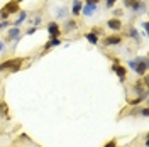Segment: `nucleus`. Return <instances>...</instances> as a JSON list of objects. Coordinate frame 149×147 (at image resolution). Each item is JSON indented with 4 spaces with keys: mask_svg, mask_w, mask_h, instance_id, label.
I'll use <instances>...</instances> for the list:
<instances>
[{
    "mask_svg": "<svg viewBox=\"0 0 149 147\" xmlns=\"http://www.w3.org/2000/svg\"><path fill=\"white\" fill-rule=\"evenodd\" d=\"M129 66L136 71L137 74H146L148 73V58H144V56H137L134 61H129Z\"/></svg>",
    "mask_w": 149,
    "mask_h": 147,
    "instance_id": "obj_1",
    "label": "nucleus"
},
{
    "mask_svg": "<svg viewBox=\"0 0 149 147\" xmlns=\"http://www.w3.org/2000/svg\"><path fill=\"white\" fill-rule=\"evenodd\" d=\"M20 66H22V59L20 58H17V59H7V61L0 63V73L7 71V69H10L12 73H15V71L20 69Z\"/></svg>",
    "mask_w": 149,
    "mask_h": 147,
    "instance_id": "obj_2",
    "label": "nucleus"
},
{
    "mask_svg": "<svg viewBox=\"0 0 149 147\" xmlns=\"http://www.w3.org/2000/svg\"><path fill=\"white\" fill-rule=\"evenodd\" d=\"M15 12H19V3H15V2L12 0V2L5 3V5L2 7V10H0V19L7 20L10 14H15Z\"/></svg>",
    "mask_w": 149,
    "mask_h": 147,
    "instance_id": "obj_3",
    "label": "nucleus"
},
{
    "mask_svg": "<svg viewBox=\"0 0 149 147\" xmlns=\"http://www.w3.org/2000/svg\"><path fill=\"white\" fill-rule=\"evenodd\" d=\"M122 42V37L120 36H109L103 39V44L105 46H117V44H120Z\"/></svg>",
    "mask_w": 149,
    "mask_h": 147,
    "instance_id": "obj_4",
    "label": "nucleus"
},
{
    "mask_svg": "<svg viewBox=\"0 0 149 147\" xmlns=\"http://www.w3.org/2000/svg\"><path fill=\"white\" fill-rule=\"evenodd\" d=\"M112 69L117 73V76H119V80H120V81H124V80H125V76H127V69H125L124 66H120V64H113V66H112Z\"/></svg>",
    "mask_w": 149,
    "mask_h": 147,
    "instance_id": "obj_5",
    "label": "nucleus"
},
{
    "mask_svg": "<svg viewBox=\"0 0 149 147\" xmlns=\"http://www.w3.org/2000/svg\"><path fill=\"white\" fill-rule=\"evenodd\" d=\"M47 32H49V36L51 37H59V26L56 24V22H49L47 24Z\"/></svg>",
    "mask_w": 149,
    "mask_h": 147,
    "instance_id": "obj_6",
    "label": "nucleus"
},
{
    "mask_svg": "<svg viewBox=\"0 0 149 147\" xmlns=\"http://www.w3.org/2000/svg\"><path fill=\"white\" fill-rule=\"evenodd\" d=\"M107 27L112 29V31H120L122 29L120 19H109V20H107Z\"/></svg>",
    "mask_w": 149,
    "mask_h": 147,
    "instance_id": "obj_7",
    "label": "nucleus"
},
{
    "mask_svg": "<svg viewBox=\"0 0 149 147\" xmlns=\"http://www.w3.org/2000/svg\"><path fill=\"white\" fill-rule=\"evenodd\" d=\"M97 7H98V3H86L85 7H81V10H83V15H86V17L93 15V12H97Z\"/></svg>",
    "mask_w": 149,
    "mask_h": 147,
    "instance_id": "obj_8",
    "label": "nucleus"
},
{
    "mask_svg": "<svg viewBox=\"0 0 149 147\" xmlns=\"http://www.w3.org/2000/svg\"><path fill=\"white\" fill-rule=\"evenodd\" d=\"M130 9L134 10L136 14H139V12H146V3H144L142 0H136V3H134Z\"/></svg>",
    "mask_w": 149,
    "mask_h": 147,
    "instance_id": "obj_9",
    "label": "nucleus"
},
{
    "mask_svg": "<svg viewBox=\"0 0 149 147\" xmlns=\"http://www.w3.org/2000/svg\"><path fill=\"white\" fill-rule=\"evenodd\" d=\"M81 7H83L81 0H73V15H80V12H81Z\"/></svg>",
    "mask_w": 149,
    "mask_h": 147,
    "instance_id": "obj_10",
    "label": "nucleus"
},
{
    "mask_svg": "<svg viewBox=\"0 0 149 147\" xmlns=\"http://www.w3.org/2000/svg\"><path fill=\"white\" fill-rule=\"evenodd\" d=\"M85 37H86V41L90 44H97L98 42V34H95V32H88V34H85Z\"/></svg>",
    "mask_w": 149,
    "mask_h": 147,
    "instance_id": "obj_11",
    "label": "nucleus"
},
{
    "mask_svg": "<svg viewBox=\"0 0 149 147\" xmlns=\"http://www.w3.org/2000/svg\"><path fill=\"white\" fill-rule=\"evenodd\" d=\"M19 34H20V29L14 26V27L9 31V37H7V39H9V41L10 39H15V37H19Z\"/></svg>",
    "mask_w": 149,
    "mask_h": 147,
    "instance_id": "obj_12",
    "label": "nucleus"
},
{
    "mask_svg": "<svg viewBox=\"0 0 149 147\" xmlns=\"http://www.w3.org/2000/svg\"><path fill=\"white\" fill-rule=\"evenodd\" d=\"M59 44H61V41H59V37H51V41H49V42H47L46 46V49H49V47H54V46H59Z\"/></svg>",
    "mask_w": 149,
    "mask_h": 147,
    "instance_id": "obj_13",
    "label": "nucleus"
},
{
    "mask_svg": "<svg viewBox=\"0 0 149 147\" xmlns=\"http://www.w3.org/2000/svg\"><path fill=\"white\" fill-rule=\"evenodd\" d=\"M26 17H27V14H26V12H19V17H17V20L14 22V26H15V27H19V26L24 22V19H26Z\"/></svg>",
    "mask_w": 149,
    "mask_h": 147,
    "instance_id": "obj_14",
    "label": "nucleus"
},
{
    "mask_svg": "<svg viewBox=\"0 0 149 147\" xmlns=\"http://www.w3.org/2000/svg\"><path fill=\"white\" fill-rule=\"evenodd\" d=\"M129 34H130L132 37H134L136 41H141V36H139V32H137V31H136L134 27H130V29H129Z\"/></svg>",
    "mask_w": 149,
    "mask_h": 147,
    "instance_id": "obj_15",
    "label": "nucleus"
},
{
    "mask_svg": "<svg viewBox=\"0 0 149 147\" xmlns=\"http://www.w3.org/2000/svg\"><path fill=\"white\" fill-rule=\"evenodd\" d=\"M66 29H68V31H74V29H76V22H74V20H68V22H66Z\"/></svg>",
    "mask_w": 149,
    "mask_h": 147,
    "instance_id": "obj_16",
    "label": "nucleus"
},
{
    "mask_svg": "<svg viewBox=\"0 0 149 147\" xmlns=\"http://www.w3.org/2000/svg\"><path fill=\"white\" fill-rule=\"evenodd\" d=\"M0 115H7V103H0Z\"/></svg>",
    "mask_w": 149,
    "mask_h": 147,
    "instance_id": "obj_17",
    "label": "nucleus"
},
{
    "mask_svg": "<svg viewBox=\"0 0 149 147\" xmlns=\"http://www.w3.org/2000/svg\"><path fill=\"white\" fill-rule=\"evenodd\" d=\"M134 3H136V0H124V5L125 7H132Z\"/></svg>",
    "mask_w": 149,
    "mask_h": 147,
    "instance_id": "obj_18",
    "label": "nucleus"
},
{
    "mask_svg": "<svg viewBox=\"0 0 149 147\" xmlns=\"http://www.w3.org/2000/svg\"><path fill=\"white\" fill-rule=\"evenodd\" d=\"M115 2H117V0H105V5L110 9V7H113V5H115Z\"/></svg>",
    "mask_w": 149,
    "mask_h": 147,
    "instance_id": "obj_19",
    "label": "nucleus"
},
{
    "mask_svg": "<svg viewBox=\"0 0 149 147\" xmlns=\"http://www.w3.org/2000/svg\"><path fill=\"white\" fill-rule=\"evenodd\" d=\"M103 147H117V142L115 140H110V142H107Z\"/></svg>",
    "mask_w": 149,
    "mask_h": 147,
    "instance_id": "obj_20",
    "label": "nucleus"
},
{
    "mask_svg": "<svg viewBox=\"0 0 149 147\" xmlns=\"http://www.w3.org/2000/svg\"><path fill=\"white\" fill-rule=\"evenodd\" d=\"M7 26H9V22H0V31H2V29H5Z\"/></svg>",
    "mask_w": 149,
    "mask_h": 147,
    "instance_id": "obj_21",
    "label": "nucleus"
},
{
    "mask_svg": "<svg viewBox=\"0 0 149 147\" xmlns=\"http://www.w3.org/2000/svg\"><path fill=\"white\" fill-rule=\"evenodd\" d=\"M36 31H37L36 27H31V29H29V31H27V34H29V36H31V34H34V32H36Z\"/></svg>",
    "mask_w": 149,
    "mask_h": 147,
    "instance_id": "obj_22",
    "label": "nucleus"
},
{
    "mask_svg": "<svg viewBox=\"0 0 149 147\" xmlns=\"http://www.w3.org/2000/svg\"><path fill=\"white\" fill-rule=\"evenodd\" d=\"M141 113H142V115H144V117H148V115H149V110H148V108H144V110L141 112Z\"/></svg>",
    "mask_w": 149,
    "mask_h": 147,
    "instance_id": "obj_23",
    "label": "nucleus"
},
{
    "mask_svg": "<svg viewBox=\"0 0 149 147\" xmlns=\"http://www.w3.org/2000/svg\"><path fill=\"white\" fill-rule=\"evenodd\" d=\"M86 3H98V0H85Z\"/></svg>",
    "mask_w": 149,
    "mask_h": 147,
    "instance_id": "obj_24",
    "label": "nucleus"
},
{
    "mask_svg": "<svg viewBox=\"0 0 149 147\" xmlns=\"http://www.w3.org/2000/svg\"><path fill=\"white\" fill-rule=\"evenodd\" d=\"M3 51V42H0V53Z\"/></svg>",
    "mask_w": 149,
    "mask_h": 147,
    "instance_id": "obj_25",
    "label": "nucleus"
},
{
    "mask_svg": "<svg viewBox=\"0 0 149 147\" xmlns=\"http://www.w3.org/2000/svg\"><path fill=\"white\" fill-rule=\"evenodd\" d=\"M14 2H15V3H20V2H22V0H14Z\"/></svg>",
    "mask_w": 149,
    "mask_h": 147,
    "instance_id": "obj_26",
    "label": "nucleus"
}]
</instances>
